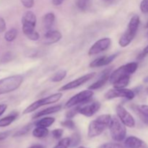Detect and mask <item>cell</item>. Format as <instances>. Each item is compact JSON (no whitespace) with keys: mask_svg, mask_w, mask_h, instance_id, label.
<instances>
[{"mask_svg":"<svg viewBox=\"0 0 148 148\" xmlns=\"http://www.w3.org/2000/svg\"><path fill=\"white\" fill-rule=\"evenodd\" d=\"M37 18L32 11H27L23 14L22 17V25L23 32L25 36L31 40H36L40 38L38 33L35 30L36 25Z\"/></svg>","mask_w":148,"mask_h":148,"instance_id":"1","label":"cell"},{"mask_svg":"<svg viewBox=\"0 0 148 148\" xmlns=\"http://www.w3.org/2000/svg\"><path fill=\"white\" fill-rule=\"evenodd\" d=\"M62 97V92H56V93L52 94V95H49V96L45 97V98L39 99L38 101H35L32 104H30L29 106H27L25 109L23 111V114H27L33 112L35 110L38 109L40 107L43 106L49 105V104L54 103L58 102L61 98Z\"/></svg>","mask_w":148,"mask_h":148,"instance_id":"7","label":"cell"},{"mask_svg":"<svg viewBox=\"0 0 148 148\" xmlns=\"http://www.w3.org/2000/svg\"><path fill=\"white\" fill-rule=\"evenodd\" d=\"M85 104L78 106V113L86 117H90L93 116L95 113L99 111L101 108V103L98 101L90 103H87L86 105Z\"/></svg>","mask_w":148,"mask_h":148,"instance_id":"13","label":"cell"},{"mask_svg":"<svg viewBox=\"0 0 148 148\" xmlns=\"http://www.w3.org/2000/svg\"><path fill=\"white\" fill-rule=\"evenodd\" d=\"M23 82V77L20 75H12L0 79V95L8 93L18 89Z\"/></svg>","mask_w":148,"mask_h":148,"instance_id":"4","label":"cell"},{"mask_svg":"<svg viewBox=\"0 0 148 148\" xmlns=\"http://www.w3.org/2000/svg\"><path fill=\"white\" fill-rule=\"evenodd\" d=\"M55 21V14L53 12L46 13L43 17L42 23L43 28L46 30H50Z\"/></svg>","mask_w":148,"mask_h":148,"instance_id":"19","label":"cell"},{"mask_svg":"<svg viewBox=\"0 0 148 148\" xmlns=\"http://www.w3.org/2000/svg\"><path fill=\"white\" fill-rule=\"evenodd\" d=\"M17 30L16 28H11L8 31L6 32L4 34V39L7 40V42H12L17 38Z\"/></svg>","mask_w":148,"mask_h":148,"instance_id":"26","label":"cell"},{"mask_svg":"<svg viewBox=\"0 0 148 148\" xmlns=\"http://www.w3.org/2000/svg\"><path fill=\"white\" fill-rule=\"evenodd\" d=\"M109 130L111 137L114 141L121 142L125 139L127 128L118 117H112L109 124Z\"/></svg>","mask_w":148,"mask_h":148,"instance_id":"5","label":"cell"},{"mask_svg":"<svg viewBox=\"0 0 148 148\" xmlns=\"http://www.w3.org/2000/svg\"><path fill=\"white\" fill-rule=\"evenodd\" d=\"M77 148H87V147H83V146H79V147H78Z\"/></svg>","mask_w":148,"mask_h":148,"instance_id":"44","label":"cell"},{"mask_svg":"<svg viewBox=\"0 0 148 148\" xmlns=\"http://www.w3.org/2000/svg\"><path fill=\"white\" fill-rule=\"evenodd\" d=\"M32 125H33V124H27V125L24 126L23 128H21L20 130H18V131H17V132L13 135V137H21V136H23L25 135V134H26L27 132H29V131H30V129H31Z\"/></svg>","mask_w":148,"mask_h":148,"instance_id":"28","label":"cell"},{"mask_svg":"<svg viewBox=\"0 0 148 148\" xmlns=\"http://www.w3.org/2000/svg\"><path fill=\"white\" fill-rule=\"evenodd\" d=\"M119 55V53H115V54L110 55V56H103L98 57L95 59V60L92 61L90 64V67L95 68V67H100V66H106L109 64L111 62H112L114 59L116 58V56Z\"/></svg>","mask_w":148,"mask_h":148,"instance_id":"14","label":"cell"},{"mask_svg":"<svg viewBox=\"0 0 148 148\" xmlns=\"http://www.w3.org/2000/svg\"><path fill=\"white\" fill-rule=\"evenodd\" d=\"M93 91L92 90H86L72 96L65 104L66 108H71L74 106L87 103L91 100L93 96Z\"/></svg>","mask_w":148,"mask_h":148,"instance_id":"8","label":"cell"},{"mask_svg":"<svg viewBox=\"0 0 148 148\" xmlns=\"http://www.w3.org/2000/svg\"><path fill=\"white\" fill-rule=\"evenodd\" d=\"M75 4L81 11H86L91 5V0H76Z\"/></svg>","mask_w":148,"mask_h":148,"instance_id":"25","label":"cell"},{"mask_svg":"<svg viewBox=\"0 0 148 148\" xmlns=\"http://www.w3.org/2000/svg\"><path fill=\"white\" fill-rule=\"evenodd\" d=\"M135 97L134 91L127 88H113L107 91L105 94V98L107 100H111L116 98H124L127 100H132Z\"/></svg>","mask_w":148,"mask_h":148,"instance_id":"9","label":"cell"},{"mask_svg":"<svg viewBox=\"0 0 148 148\" xmlns=\"http://www.w3.org/2000/svg\"><path fill=\"white\" fill-rule=\"evenodd\" d=\"M49 133V130L46 127H36L33 130V137H36V138H44V137H47Z\"/></svg>","mask_w":148,"mask_h":148,"instance_id":"21","label":"cell"},{"mask_svg":"<svg viewBox=\"0 0 148 148\" xmlns=\"http://www.w3.org/2000/svg\"><path fill=\"white\" fill-rule=\"evenodd\" d=\"M62 126H63L64 127H66V128L69 129V130H75V124L72 119H67L65 121H62L61 122Z\"/></svg>","mask_w":148,"mask_h":148,"instance_id":"30","label":"cell"},{"mask_svg":"<svg viewBox=\"0 0 148 148\" xmlns=\"http://www.w3.org/2000/svg\"><path fill=\"white\" fill-rule=\"evenodd\" d=\"M62 37V33L58 30H48L43 36V43L46 45L53 44L59 41Z\"/></svg>","mask_w":148,"mask_h":148,"instance_id":"15","label":"cell"},{"mask_svg":"<svg viewBox=\"0 0 148 148\" xmlns=\"http://www.w3.org/2000/svg\"><path fill=\"white\" fill-rule=\"evenodd\" d=\"M116 111L118 118L121 120V122L126 127H130V128H133V127H135L136 122L134 117L130 112H128V111H127V109L124 107H123L121 105L117 106Z\"/></svg>","mask_w":148,"mask_h":148,"instance_id":"10","label":"cell"},{"mask_svg":"<svg viewBox=\"0 0 148 148\" xmlns=\"http://www.w3.org/2000/svg\"><path fill=\"white\" fill-rule=\"evenodd\" d=\"M137 68H138V64L137 62H130V63L120 66L111 73L109 78L110 82L111 84H114L120 78L130 76L137 71Z\"/></svg>","mask_w":148,"mask_h":148,"instance_id":"6","label":"cell"},{"mask_svg":"<svg viewBox=\"0 0 148 148\" xmlns=\"http://www.w3.org/2000/svg\"><path fill=\"white\" fill-rule=\"evenodd\" d=\"M98 148H127L125 146H123L119 143H105V144L101 145Z\"/></svg>","mask_w":148,"mask_h":148,"instance_id":"31","label":"cell"},{"mask_svg":"<svg viewBox=\"0 0 148 148\" xmlns=\"http://www.w3.org/2000/svg\"><path fill=\"white\" fill-rule=\"evenodd\" d=\"M124 146L127 148H148V145L143 140L134 136L127 137L124 142Z\"/></svg>","mask_w":148,"mask_h":148,"instance_id":"17","label":"cell"},{"mask_svg":"<svg viewBox=\"0 0 148 148\" xmlns=\"http://www.w3.org/2000/svg\"><path fill=\"white\" fill-rule=\"evenodd\" d=\"M145 27H147V28H148V22H147V24H146Z\"/></svg>","mask_w":148,"mask_h":148,"instance_id":"45","label":"cell"},{"mask_svg":"<svg viewBox=\"0 0 148 148\" xmlns=\"http://www.w3.org/2000/svg\"><path fill=\"white\" fill-rule=\"evenodd\" d=\"M20 1L25 8H32L34 5V0H20Z\"/></svg>","mask_w":148,"mask_h":148,"instance_id":"36","label":"cell"},{"mask_svg":"<svg viewBox=\"0 0 148 148\" xmlns=\"http://www.w3.org/2000/svg\"><path fill=\"white\" fill-rule=\"evenodd\" d=\"M140 23V20L139 16L134 15L130 19V21L127 26V30L124 32L119 40V44L120 46L123 48L127 47L131 43L137 34Z\"/></svg>","mask_w":148,"mask_h":148,"instance_id":"3","label":"cell"},{"mask_svg":"<svg viewBox=\"0 0 148 148\" xmlns=\"http://www.w3.org/2000/svg\"><path fill=\"white\" fill-rule=\"evenodd\" d=\"M136 108L137 110L140 111V112L143 113V114L148 117V106L147 105H140V106H137Z\"/></svg>","mask_w":148,"mask_h":148,"instance_id":"35","label":"cell"},{"mask_svg":"<svg viewBox=\"0 0 148 148\" xmlns=\"http://www.w3.org/2000/svg\"><path fill=\"white\" fill-rule=\"evenodd\" d=\"M63 132L64 131L62 129H56V130H53L51 132V134L53 138L56 139V140H59V139H60L62 137Z\"/></svg>","mask_w":148,"mask_h":148,"instance_id":"33","label":"cell"},{"mask_svg":"<svg viewBox=\"0 0 148 148\" xmlns=\"http://www.w3.org/2000/svg\"><path fill=\"white\" fill-rule=\"evenodd\" d=\"M12 59V53L11 52H7L4 56L1 57V62L3 63H6V62H10Z\"/></svg>","mask_w":148,"mask_h":148,"instance_id":"37","label":"cell"},{"mask_svg":"<svg viewBox=\"0 0 148 148\" xmlns=\"http://www.w3.org/2000/svg\"><path fill=\"white\" fill-rule=\"evenodd\" d=\"M130 81V76L124 77L120 78L117 81H116L113 85H114V88H118V89H121V88H125L127 85H129Z\"/></svg>","mask_w":148,"mask_h":148,"instance_id":"23","label":"cell"},{"mask_svg":"<svg viewBox=\"0 0 148 148\" xmlns=\"http://www.w3.org/2000/svg\"><path fill=\"white\" fill-rule=\"evenodd\" d=\"M66 76V71L64 69H60L52 75L51 77L50 78V80L53 82H59L64 79Z\"/></svg>","mask_w":148,"mask_h":148,"instance_id":"24","label":"cell"},{"mask_svg":"<svg viewBox=\"0 0 148 148\" xmlns=\"http://www.w3.org/2000/svg\"><path fill=\"white\" fill-rule=\"evenodd\" d=\"M95 76V72H92V73L87 74V75H83V76L79 77L75 79V80L71 81L69 83L65 84L64 85H63L62 88H59V91L69 90H72L75 89V88H78V87L81 86V85H82L83 84L86 83L87 82H88L89 80L92 79Z\"/></svg>","mask_w":148,"mask_h":148,"instance_id":"11","label":"cell"},{"mask_svg":"<svg viewBox=\"0 0 148 148\" xmlns=\"http://www.w3.org/2000/svg\"><path fill=\"white\" fill-rule=\"evenodd\" d=\"M7 106L6 104H1L0 105V116L5 112V111L7 110Z\"/></svg>","mask_w":148,"mask_h":148,"instance_id":"40","label":"cell"},{"mask_svg":"<svg viewBox=\"0 0 148 148\" xmlns=\"http://www.w3.org/2000/svg\"><path fill=\"white\" fill-rule=\"evenodd\" d=\"M7 26H6V22L4 18L0 17V33L5 31Z\"/></svg>","mask_w":148,"mask_h":148,"instance_id":"38","label":"cell"},{"mask_svg":"<svg viewBox=\"0 0 148 148\" xmlns=\"http://www.w3.org/2000/svg\"><path fill=\"white\" fill-rule=\"evenodd\" d=\"M77 114H79L78 113V106H75L74 108L69 110L67 113L66 114V117L67 119H72L77 115Z\"/></svg>","mask_w":148,"mask_h":148,"instance_id":"32","label":"cell"},{"mask_svg":"<svg viewBox=\"0 0 148 148\" xmlns=\"http://www.w3.org/2000/svg\"><path fill=\"white\" fill-rule=\"evenodd\" d=\"M11 132L10 131H6L3 132H0V141H2V140H5L7 137L10 136Z\"/></svg>","mask_w":148,"mask_h":148,"instance_id":"39","label":"cell"},{"mask_svg":"<svg viewBox=\"0 0 148 148\" xmlns=\"http://www.w3.org/2000/svg\"><path fill=\"white\" fill-rule=\"evenodd\" d=\"M111 40L109 38H103L100 40H97L88 51V55L89 56H93V55L98 54L103 51L108 49L111 46Z\"/></svg>","mask_w":148,"mask_h":148,"instance_id":"12","label":"cell"},{"mask_svg":"<svg viewBox=\"0 0 148 148\" xmlns=\"http://www.w3.org/2000/svg\"><path fill=\"white\" fill-rule=\"evenodd\" d=\"M143 53H144L145 55L147 54V53H148V46H147V47L145 48V49H144V50H143Z\"/></svg>","mask_w":148,"mask_h":148,"instance_id":"43","label":"cell"},{"mask_svg":"<svg viewBox=\"0 0 148 148\" xmlns=\"http://www.w3.org/2000/svg\"><path fill=\"white\" fill-rule=\"evenodd\" d=\"M64 0H52V3L55 6H59L64 2Z\"/></svg>","mask_w":148,"mask_h":148,"instance_id":"41","label":"cell"},{"mask_svg":"<svg viewBox=\"0 0 148 148\" xmlns=\"http://www.w3.org/2000/svg\"><path fill=\"white\" fill-rule=\"evenodd\" d=\"M29 148H43V147L42 145H35L31 146Z\"/></svg>","mask_w":148,"mask_h":148,"instance_id":"42","label":"cell"},{"mask_svg":"<svg viewBox=\"0 0 148 148\" xmlns=\"http://www.w3.org/2000/svg\"><path fill=\"white\" fill-rule=\"evenodd\" d=\"M70 147V137H65L61 140L57 145L53 148H69Z\"/></svg>","mask_w":148,"mask_h":148,"instance_id":"29","label":"cell"},{"mask_svg":"<svg viewBox=\"0 0 148 148\" xmlns=\"http://www.w3.org/2000/svg\"><path fill=\"white\" fill-rule=\"evenodd\" d=\"M54 121L55 119L53 117H45V118H43L36 121L35 123V126L48 128V127H51L54 123Z\"/></svg>","mask_w":148,"mask_h":148,"instance_id":"20","label":"cell"},{"mask_svg":"<svg viewBox=\"0 0 148 148\" xmlns=\"http://www.w3.org/2000/svg\"><path fill=\"white\" fill-rule=\"evenodd\" d=\"M112 116L109 114H104L99 116L95 120L91 121L88 127V136L89 138H94L95 137L101 135L106 130V129L109 127Z\"/></svg>","mask_w":148,"mask_h":148,"instance_id":"2","label":"cell"},{"mask_svg":"<svg viewBox=\"0 0 148 148\" xmlns=\"http://www.w3.org/2000/svg\"><path fill=\"white\" fill-rule=\"evenodd\" d=\"M61 109H62V105H56V106H51V107H49V108H45V109L42 110V111L35 114L33 116L32 118H33V119H38L40 118V117L44 116L54 114V113H56L58 112V111H60Z\"/></svg>","mask_w":148,"mask_h":148,"instance_id":"18","label":"cell"},{"mask_svg":"<svg viewBox=\"0 0 148 148\" xmlns=\"http://www.w3.org/2000/svg\"><path fill=\"white\" fill-rule=\"evenodd\" d=\"M107 1H108V0H107Z\"/></svg>","mask_w":148,"mask_h":148,"instance_id":"46","label":"cell"},{"mask_svg":"<svg viewBox=\"0 0 148 148\" xmlns=\"http://www.w3.org/2000/svg\"><path fill=\"white\" fill-rule=\"evenodd\" d=\"M111 69H106L103 72V73L101 74V75L100 76L99 79L95 82L94 83H92L90 86H89L88 89L92 90H98L100 89L101 88H102L104 85L107 82V81L109 80L110 75H111Z\"/></svg>","mask_w":148,"mask_h":148,"instance_id":"16","label":"cell"},{"mask_svg":"<svg viewBox=\"0 0 148 148\" xmlns=\"http://www.w3.org/2000/svg\"><path fill=\"white\" fill-rule=\"evenodd\" d=\"M81 142V136L78 132L74 133L70 137V147H77Z\"/></svg>","mask_w":148,"mask_h":148,"instance_id":"27","label":"cell"},{"mask_svg":"<svg viewBox=\"0 0 148 148\" xmlns=\"http://www.w3.org/2000/svg\"><path fill=\"white\" fill-rule=\"evenodd\" d=\"M18 114H12L0 119V127H5L10 125L17 119Z\"/></svg>","mask_w":148,"mask_h":148,"instance_id":"22","label":"cell"},{"mask_svg":"<svg viewBox=\"0 0 148 148\" xmlns=\"http://www.w3.org/2000/svg\"><path fill=\"white\" fill-rule=\"evenodd\" d=\"M140 10L144 14L148 13V0H143L140 3Z\"/></svg>","mask_w":148,"mask_h":148,"instance_id":"34","label":"cell"}]
</instances>
